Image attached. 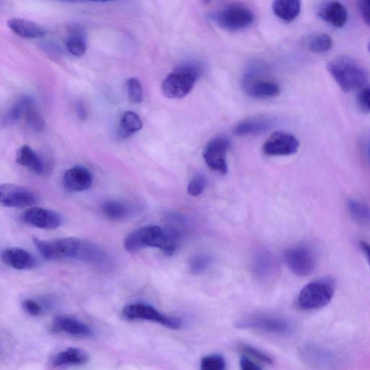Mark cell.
<instances>
[{
    "instance_id": "obj_40",
    "label": "cell",
    "mask_w": 370,
    "mask_h": 370,
    "mask_svg": "<svg viewBox=\"0 0 370 370\" xmlns=\"http://www.w3.org/2000/svg\"><path fill=\"white\" fill-rule=\"evenodd\" d=\"M241 370H262L261 367L246 356L240 359Z\"/></svg>"
},
{
    "instance_id": "obj_20",
    "label": "cell",
    "mask_w": 370,
    "mask_h": 370,
    "mask_svg": "<svg viewBox=\"0 0 370 370\" xmlns=\"http://www.w3.org/2000/svg\"><path fill=\"white\" fill-rule=\"evenodd\" d=\"M16 162L37 175L46 171V166L41 157L30 147L25 145L17 152Z\"/></svg>"
},
{
    "instance_id": "obj_23",
    "label": "cell",
    "mask_w": 370,
    "mask_h": 370,
    "mask_svg": "<svg viewBox=\"0 0 370 370\" xmlns=\"http://www.w3.org/2000/svg\"><path fill=\"white\" fill-rule=\"evenodd\" d=\"M273 11L285 22L295 21L301 11V3L298 0H277L273 4Z\"/></svg>"
},
{
    "instance_id": "obj_29",
    "label": "cell",
    "mask_w": 370,
    "mask_h": 370,
    "mask_svg": "<svg viewBox=\"0 0 370 370\" xmlns=\"http://www.w3.org/2000/svg\"><path fill=\"white\" fill-rule=\"evenodd\" d=\"M102 211L108 218L115 221L125 219L130 213V208L125 204L116 201L106 202L102 206Z\"/></svg>"
},
{
    "instance_id": "obj_16",
    "label": "cell",
    "mask_w": 370,
    "mask_h": 370,
    "mask_svg": "<svg viewBox=\"0 0 370 370\" xmlns=\"http://www.w3.org/2000/svg\"><path fill=\"white\" fill-rule=\"evenodd\" d=\"M244 88L247 94L256 99H270L280 95V87L277 83L265 80H255L246 75Z\"/></svg>"
},
{
    "instance_id": "obj_1",
    "label": "cell",
    "mask_w": 370,
    "mask_h": 370,
    "mask_svg": "<svg viewBox=\"0 0 370 370\" xmlns=\"http://www.w3.org/2000/svg\"><path fill=\"white\" fill-rule=\"evenodd\" d=\"M33 243L42 257L48 260L70 258L95 264H104L107 261L106 254L98 245L78 238H68L55 241L34 238Z\"/></svg>"
},
{
    "instance_id": "obj_25",
    "label": "cell",
    "mask_w": 370,
    "mask_h": 370,
    "mask_svg": "<svg viewBox=\"0 0 370 370\" xmlns=\"http://www.w3.org/2000/svg\"><path fill=\"white\" fill-rule=\"evenodd\" d=\"M67 49L73 56L83 57L87 49L86 36L84 30L75 26L70 29L66 41Z\"/></svg>"
},
{
    "instance_id": "obj_42",
    "label": "cell",
    "mask_w": 370,
    "mask_h": 370,
    "mask_svg": "<svg viewBox=\"0 0 370 370\" xmlns=\"http://www.w3.org/2000/svg\"><path fill=\"white\" fill-rule=\"evenodd\" d=\"M360 248L362 250L363 253L365 255L367 261L370 265V244L365 242L361 241L359 243Z\"/></svg>"
},
{
    "instance_id": "obj_18",
    "label": "cell",
    "mask_w": 370,
    "mask_h": 370,
    "mask_svg": "<svg viewBox=\"0 0 370 370\" xmlns=\"http://www.w3.org/2000/svg\"><path fill=\"white\" fill-rule=\"evenodd\" d=\"M271 117L258 116L240 122L234 129L238 136L257 135L270 130L275 125Z\"/></svg>"
},
{
    "instance_id": "obj_27",
    "label": "cell",
    "mask_w": 370,
    "mask_h": 370,
    "mask_svg": "<svg viewBox=\"0 0 370 370\" xmlns=\"http://www.w3.org/2000/svg\"><path fill=\"white\" fill-rule=\"evenodd\" d=\"M304 359L310 364L326 369L333 365L332 354L317 347L307 346L302 352Z\"/></svg>"
},
{
    "instance_id": "obj_22",
    "label": "cell",
    "mask_w": 370,
    "mask_h": 370,
    "mask_svg": "<svg viewBox=\"0 0 370 370\" xmlns=\"http://www.w3.org/2000/svg\"><path fill=\"white\" fill-rule=\"evenodd\" d=\"M88 354L78 348H68L55 355L52 364L55 367L80 366L88 363Z\"/></svg>"
},
{
    "instance_id": "obj_21",
    "label": "cell",
    "mask_w": 370,
    "mask_h": 370,
    "mask_svg": "<svg viewBox=\"0 0 370 370\" xmlns=\"http://www.w3.org/2000/svg\"><path fill=\"white\" fill-rule=\"evenodd\" d=\"M8 26L17 35L26 38H37L46 34V28L41 25L23 18H11Z\"/></svg>"
},
{
    "instance_id": "obj_43",
    "label": "cell",
    "mask_w": 370,
    "mask_h": 370,
    "mask_svg": "<svg viewBox=\"0 0 370 370\" xmlns=\"http://www.w3.org/2000/svg\"><path fill=\"white\" fill-rule=\"evenodd\" d=\"M368 51L370 53V41H369V43L368 44Z\"/></svg>"
},
{
    "instance_id": "obj_35",
    "label": "cell",
    "mask_w": 370,
    "mask_h": 370,
    "mask_svg": "<svg viewBox=\"0 0 370 370\" xmlns=\"http://www.w3.org/2000/svg\"><path fill=\"white\" fill-rule=\"evenodd\" d=\"M211 263V257L207 255H198L192 258L190 263V270L194 274L205 271Z\"/></svg>"
},
{
    "instance_id": "obj_10",
    "label": "cell",
    "mask_w": 370,
    "mask_h": 370,
    "mask_svg": "<svg viewBox=\"0 0 370 370\" xmlns=\"http://www.w3.org/2000/svg\"><path fill=\"white\" fill-rule=\"evenodd\" d=\"M231 147L228 138L220 135L207 144L204 151V159L208 166L222 174L228 171L226 154Z\"/></svg>"
},
{
    "instance_id": "obj_8",
    "label": "cell",
    "mask_w": 370,
    "mask_h": 370,
    "mask_svg": "<svg viewBox=\"0 0 370 370\" xmlns=\"http://www.w3.org/2000/svg\"><path fill=\"white\" fill-rule=\"evenodd\" d=\"M216 20L223 29L236 31L251 26L255 21V15L245 6L231 5L221 9L216 16Z\"/></svg>"
},
{
    "instance_id": "obj_7",
    "label": "cell",
    "mask_w": 370,
    "mask_h": 370,
    "mask_svg": "<svg viewBox=\"0 0 370 370\" xmlns=\"http://www.w3.org/2000/svg\"><path fill=\"white\" fill-rule=\"evenodd\" d=\"M122 316L127 320H147L160 324L169 329L179 330L181 327V321L179 317L162 314L150 305L134 303L125 306L122 310Z\"/></svg>"
},
{
    "instance_id": "obj_19",
    "label": "cell",
    "mask_w": 370,
    "mask_h": 370,
    "mask_svg": "<svg viewBox=\"0 0 370 370\" xmlns=\"http://www.w3.org/2000/svg\"><path fill=\"white\" fill-rule=\"evenodd\" d=\"M2 260L6 265L21 270H31L37 264L31 253L19 248L6 249L2 253Z\"/></svg>"
},
{
    "instance_id": "obj_28",
    "label": "cell",
    "mask_w": 370,
    "mask_h": 370,
    "mask_svg": "<svg viewBox=\"0 0 370 370\" xmlns=\"http://www.w3.org/2000/svg\"><path fill=\"white\" fill-rule=\"evenodd\" d=\"M333 43V38L330 35L321 33L312 36L309 40L308 46L312 53H325L331 51Z\"/></svg>"
},
{
    "instance_id": "obj_4",
    "label": "cell",
    "mask_w": 370,
    "mask_h": 370,
    "mask_svg": "<svg viewBox=\"0 0 370 370\" xmlns=\"http://www.w3.org/2000/svg\"><path fill=\"white\" fill-rule=\"evenodd\" d=\"M201 67L194 63L178 65L163 81L162 90L169 99H182L194 89L201 74Z\"/></svg>"
},
{
    "instance_id": "obj_34",
    "label": "cell",
    "mask_w": 370,
    "mask_h": 370,
    "mask_svg": "<svg viewBox=\"0 0 370 370\" xmlns=\"http://www.w3.org/2000/svg\"><path fill=\"white\" fill-rule=\"evenodd\" d=\"M201 370H226V361L220 355H210L202 359Z\"/></svg>"
},
{
    "instance_id": "obj_33",
    "label": "cell",
    "mask_w": 370,
    "mask_h": 370,
    "mask_svg": "<svg viewBox=\"0 0 370 370\" xmlns=\"http://www.w3.org/2000/svg\"><path fill=\"white\" fill-rule=\"evenodd\" d=\"M26 120L28 127L34 132H41L44 127V120L34 105L26 114Z\"/></svg>"
},
{
    "instance_id": "obj_5",
    "label": "cell",
    "mask_w": 370,
    "mask_h": 370,
    "mask_svg": "<svg viewBox=\"0 0 370 370\" xmlns=\"http://www.w3.org/2000/svg\"><path fill=\"white\" fill-rule=\"evenodd\" d=\"M336 283L332 277H322L307 285L298 297V305L305 310H317L328 305L335 293Z\"/></svg>"
},
{
    "instance_id": "obj_6",
    "label": "cell",
    "mask_w": 370,
    "mask_h": 370,
    "mask_svg": "<svg viewBox=\"0 0 370 370\" xmlns=\"http://www.w3.org/2000/svg\"><path fill=\"white\" fill-rule=\"evenodd\" d=\"M239 329H250L275 334H290L293 332L292 323L287 319L271 314H255L235 324Z\"/></svg>"
},
{
    "instance_id": "obj_24",
    "label": "cell",
    "mask_w": 370,
    "mask_h": 370,
    "mask_svg": "<svg viewBox=\"0 0 370 370\" xmlns=\"http://www.w3.org/2000/svg\"><path fill=\"white\" fill-rule=\"evenodd\" d=\"M33 105H34L33 100L30 97L22 96L20 97L4 117L3 126L10 127L16 124L23 115H26Z\"/></svg>"
},
{
    "instance_id": "obj_41",
    "label": "cell",
    "mask_w": 370,
    "mask_h": 370,
    "mask_svg": "<svg viewBox=\"0 0 370 370\" xmlns=\"http://www.w3.org/2000/svg\"><path fill=\"white\" fill-rule=\"evenodd\" d=\"M76 112H77L78 117L81 120H85L86 119L87 115H88L87 110H86L85 106L81 102L77 103Z\"/></svg>"
},
{
    "instance_id": "obj_36",
    "label": "cell",
    "mask_w": 370,
    "mask_h": 370,
    "mask_svg": "<svg viewBox=\"0 0 370 370\" xmlns=\"http://www.w3.org/2000/svg\"><path fill=\"white\" fill-rule=\"evenodd\" d=\"M240 349L244 353L258 360L260 362L268 364H273V360L270 356H268L267 354H265L260 349H257L253 346L248 344H242L240 346Z\"/></svg>"
},
{
    "instance_id": "obj_30",
    "label": "cell",
    "mask_w": 370,
    "mask_h": 370,
    "mask_svg": "<svg viewBox=\"0 0 370 370\" xmlns=\"http://www.w3.org/2000/svg\"><path fill=\"white\" fill-rule=\"evenodd\" d=\"M347 208L352 216L358 222L370 224V208L365 204L356 199L347 201Z\"/></svg>"
},
{
    "instance_id": "obj_13",
    "label": "cell",
    "mask_w": 370,
    "mask_h": 370,
    "mask_svg": "<svg viewBox=\"0 0 370 370\" xmlns=\"http://www.w3.org/2000/svg\"><path fill=\"white\" fill-rule=\"evenodd\" d=\"M22 219L26 223L42 229H55L63 223V217L59 213L40 207L28 209Z\"/></svg>"
},
{
    "instance_id": "obj_26",
    "label": "cell",
    "mask_w": 370,
    "mask_h": 370,
    "mask_svg": "<svg viewBox=\"0 0 370 370\" xmlns=\"http://www.w3.org/2000/svg\"><path fill=\"white\" fill-rule=\"evenodd\" d=\"M142 127V118L135 112L127 111L121 117L118 134L120 138H127L140 131Z\"/></svg>"
},
{
    "instance_id": "obj_15",
    "label": "cell",
    "mask_w": 370,
    "mask_h": 370,
    "mask_svg": "<svg viewBox=\"0 0 370 370\" xmlns=\"http://www.w3.org/2000/svg\"><path fill=\"white\" fill-rule=\"evenodd\" d=\"M52 330L56 333H64L80 338L88 337L92 334L91 329L85 322L64 315L56 317Z\"/></svg>"
},
{
    "instance_id": "obj_3",
    "label": "cell",
    "mask_w": 370,
    "mask_h": 370,
    "mask_svg": "<svg viewBox=\"0 0 370 370\" xmlns=\"http://www.w3.org/2000/svg\"><path fill=\"white\" fill-rule=\"evenodd\" d=\"M327 70L345 92L364 87L369 78L368 70L357 60L347 56L331 60L327 64Z\"/></svg>"
},
{
    "instance_id": "obj_11",
    "label": "cell",
    "mask_w": 370,
    "mask_h": 370,
    "mask_svg": "<svg viewBox=\"0 0 370 370\" xmlns=\"http://www.w3.org/2000/svg\"><path fill=\"white\" fill-rule=\"evenodd\" d=\"M0 202L3 206L22 208L35 205L36 195L31 191L13 184H4L0 187Z\"/></svg>"
},
{
    "instance_id": "obj_12",
    "label": "cell",
    "mask_w": 370,
    "mask_h": 370,
    "mask_svg": "<svg viewBox=\"0 0 370 370\" xmlns=\"http://www.w3.org/2000/svg\"><path fill=\"white\" fill-rule=\"evenodd\" d=\"M299 148L300 142L295 135L286 132H276L265 142L263 150L268 156L282 157L296 154Z\"/></svg>"
},
{
    "instance_id": "obj_14",
    "label": "cell",
    "mask_w": 370,
    "mask_h": 370,
    "mask_svg": "<svg viewBox=\"0 0 370 370\" xmlns=\"http://www.w3.org/2000/svg\"><path fill=\"white\" fill-rule=\"evenodd\" d=\"M92 176L85 167L76 166L67 170L63 175L65 188L71 192L80 193L91 187Z\"/></svg>"
},
{
    "instance_id": "obj_31",
    "label": "cell",
    "mask_w": 370,
    "mask_h": 370,
    "mask_svg": "<svg viewBox=\"0 0 370 370\" xmlns=\"http://www.w3.org/2000/svg\"><path fill=\"white\" fill-rule=\"evenodd\" d=\"M130 100L134 104H140L144 100V90L140 80L131 78L127 82Z\"/></svg>"
},
{
    "instance_id": "obj_37",
    "label": "cell",
    "mask_w": 370,
    "mask_h": 370,
    "mask_svg": "<svg viewBox=\"0 0 370 370\" xmlns=\"http://www.w3.org/2000/svg\"><path fill=\"white\" fill-rule=\"evenodd\" d=\"M357 101L361 109L370 112V84L364 85L361 89Z\"/></svg>"
},
{
    "instance_id": "obj_17",
    "label": "cell",
    "mask_w": 370,
    "mask_h": 370,
    "mask_svg": "<svg viewBox=\"0 0 370 370\" xmlns=\"http://www.w3.org/2000/svg\"><path fill=\"white\" fill-rule=\"evenodd\" d=\"M317 16L324 21L339 28H343L348 21V11L339 2L322 4L317 10Z\"/></svg>"
},
{
    "instance_id": "obj_32",
    "label": "cell",
    "mask_w": 370,
    "mask_h": 370,
    "mask_svg": "<svg viewBox=\"0 0 370 370\" xmlns=\"http://www.w3.org/2000/svg\"><path fill=\"white\" fill-rule=\"evenodd\" d=\"M207 184L206 177L198 174L193 176L190 180L188 186V193L193 197H198L201 196L206 189Z\"/></svg>"
},
{
    "instance_id": "obj_38",
    "label": "cell",
    "mask_w": 370,
    "mask_h": 370,
    "mask_svg": "<svg viewBox=\"0 0 370 370\" xmlns=\"http://www.w3.org/2000/svg\"><path fill=\"white\" fill-rule=\"evenodd\" d=\"M23 310L31 316H38L42 313L41 305L35 300L28 299L23 302Z\"/></svg>"
},
{
    "instance_id": "obj_9",
    "label": "cell",
    "mask_w": 370,
    "mask_h": 370,
    "mask_svg": "<svg viewBox=\"0 0 370 370\" xmlns=\"http://www.w3.org/2000/svg\"><path fill=\"white\" fill-rule=\"evenodd\" d=\"M285 258L290 269L300 276L310 275L317 265L316 254L307 245H297L287 250Z\"/></svg>"
},
{
    "instance_id": "obj_2",
    "label": "cell",
    "mask_w": 370,
    "mask_h": 370,
    "mask_svg": "<svg viewBox=\"0 0 370 370\" xmlns=\"http://www.w3.org/2000/svg\"><path fill=\"white\" fill-rule=\"evenodd\" d=\"M180 236L181 231L175 226H147L132 231L125 239L124 247L130 253L156 248L171 255L177 248Z\"/></svg>"
},
{
    "instance_id": "obj_39",
    "label": "cell",
    "mask_w": 370,
    "mask_h": 370,
    "mask_svg": "<svg viewBox=\"0 0 370 370\" xmlns=\"http://www.w3.org/2000/svg\"><path fill=\"white\" fill-rule=\"evenodd\" d=\"M358 7L364 21L370 27V0H361Z\"/></svg>"
}]
</instances>
